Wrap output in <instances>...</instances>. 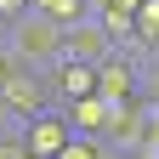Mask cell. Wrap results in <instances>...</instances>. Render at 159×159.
<instances>
[{
	"label": "cell",
	"instance_id": "obj_1",
	"mask_svg": "<svg viewBox=\"0 0 159 159\" xmlns=\"http://www.w3.org/2000/svg\"><path fill=\"white\" fill-rule=\"evenodd\" d=\"M0 34L11 40V51L23 57L34 74H40V68H51L57 57H63V23H57V17H46V11H34V6H29L23 17H11Z\"/></svg>",
	"mask_w": 159,
	"mask_h": 159
},
{
	"label": "cell",
	"instance_id": "obj_2",
	"mask_svg": "<svg viewBox=\"0 0 159 159\" xmlns=\"http://www.w3.org/2000/svg\"><path fill=\"white\" fill-rule=\"evenodd\" d=\"M97 97L102 102H125V97H142V63H136L131 51H108L102 63H97Z\"/></svg>",
	"mask_w": 159,
	"mask_h": 159
},
{
	"label": "cell",
	"instance_id": "obj_3",
	"mask_svg": "<svg viewBox=\"0 0 159 159\" xmlns=\"http://www.w3.org/2000/svg\"><path fill=\"white\" fill-rule=\"evenodd\" d=\"M40 74H46V91H51L57 108L74 102V97H85V91H97V63H80V57H57V63L40 68Z\"/></svg>",
	"mask_w": 159,
	"mask_h": 159
},
{
	"label": "cell",
	"instance_id": "obj_4",
	"mask_svg": "<svg viewBox=\"0 0 159 159\" xmlns=\"http://www.w3.org/2000/svg\"><path fill=\"white\" fill-rule=\"evenodd\" d=\"M114 51L108 29L97 23V11L74 17V23H63V57H80V63H102V57Z\"/></svg>",
	"mask_w": 159,
	"mask_h": 159
},
{
	"label": "cell",
	"instance_id": "obj_5",
	"mask_svg": "<svg viewBox=\"0 0 159 159\" xmlns=\"http://www.w3.org/2000/svg\"><path fill=\"white\" fill-rule=\"evenodd\" d=\"M68 136H74V131H68V114L57 108V102H46L40 114H29V119H23V142H29V153H46V159H51L57 148L68 142Z\"/></svg>",
	"mask_w": 159,
	"mask_h": 159
},
{
	"label": "cell",
	"instance_id": "obj_6",
	"mask_svg": "<svg viewBox=\"0 0 159 159\" xmlns=\"http://www.w3.org/2000/svg\"><path fill=\"white\" fill-rule=\"evenodd\" d=\"M0 97L11 102V114H17V119H29V114H40V108L51 102V91H46V74H34V68H23V74L11 80V85H0Z\"/></svg>",
	"mask_w": 159,
	"mask_h": 159
},
{
	"label": "cell",
	"instance_id": "obj_7",
	"mask_svg": "<svg viewBox=\"0 0 159 159\" xmlns=\"http://www.w3.org/2000/svg\"><path fill=\"white\" fill-rule=\"evenodd\" d=\"M63 114H68V131H80V136H102V131H108V102H102L97 91L63 102Z\"/></svg>",
	"mask_w": 159,
	"mask_h": 159
},
{
	"label": "cell",
	"instance_id": "obj_8",
	"mask_svg": "<svg viewBox=\"0 0 159 159\" xmlns=\"http://www.w3.org/2000/svg\"><path fill=\"white\" fill-rule=\"evenodd\" d=\"M131 40L136 46H153L159 40V0H142V6L131 11Z\"/></svg>",
	"mask_w": 159,
	"mask_h": 159
},
{
	"label": "cell",
	"instance_id": "obj_9",
	"mask_svg": "<svg viewBox=\"0 0 159 159\" xmlns=\"http://www.w3.org/2000/svg\"><path fill=\"white\" fill-rule=\"evenodd\" d=\"M34 11H46V17H57V23H74V17H85L91 11V0H29Z\"/></svg>",
	"mask_w": 159,
	"mask_h": 159
},
{
	"label": "cell",
	"instance_id": "obj_10",
	"mask_svg": "<svg viewBox=\"0 0 159 159\" xmlns=\"http://www.w3.org/2000/svg\"><path fill=\"white\" fill-rule=\"evenodd\" d=\"M97 153H102V136H80V131H74L51 159H97Z\"/></svg>",
	"mask_w": 159,
	"mask_h": 159
},
{
	"label": "cell",
	"instance_id": "obj_11",
	"mask_svg": "<svg viewBox=\"0 0 159 159\" xmlns=\"http://www.w3.org/2000/svg\"><path fill=\"white\" fill-rule=\"evenodd\" d=\"M23 68H29V63H23V57H17V51H11V40H6V34H0V85H11V80H17V74H23Z\"/></svg>",
	"mask_w": 159,
	"mask_h": 159
},
{
	"label": "cell",
	"instance_id": "obj_12",
	"mask_svg": "<svg viewBox=\"0 0 159 159\" xmlns=\"http://www.w3.org/2000/svg\"><path fill=\"white\" fill-rule=\"evenodd\" d=\"M0 159H29V142H23V125H17V131H0Z\"/></svg>",
	"mask_w": 159,
	"mask_h": 159
},
{
	"label": "cell",
	"instance_id": "obj_13",
	"mask_svg": "<svg viewBox=\"0 0 159 159\" xmlns=\"http://www.w3.org/2000/svg\"><path fill=\"white\" fill-rule=\"evenodd\" d=\"M23 11H29V0H0V29H6L11 17H23Z\"/></svg>",
	"mask_w": 159,
	"mask_h": 159
},
{
	"label": "cell",
	"instance_id": "obj_14",
	"mask_svg": "<svg viewBox=\"0 0 159 159\" xmlns=\"http://www.w3.org/2000/svg\"><path fill=\"white\" fill-rule=\"evenodd\" d=\"M17 125H23V119H17V114H11V102L0 97V131H17Z\"/></svg>",
	"mask_w": 159,
	"mask_h": 159
},
{
	"label": "cell",
	"instance_id": "obj_15",
	"mask_svg": "<svg viewBox=\"0 0 159 159\" xmlns=\"http://www.w3.org/2000/svg\"><path fill=\"white\" fill-rule=\"evenodd\" d=\"M148 51V63H142V74H159V40H153V46H142Z\"/></svg>",
	"mask_w": 159,
	"mask_h": 159
},
{
	"label": "cell",
	"instance_id": "obj_16",
	"mask_svg": "<svg viewBox=\"0 0 159 159\" xmlns=\"http://www.w3.org/2000/svg\"><path fill=\"white\" fill-rule=\"evenodd\" d=\"M97 159H131V153H125V148H108V142H102V153H97Z\"/></svg>",
	"mask_w": 159,
	"mask_h": 159
},
{
	"label": "cell",
	"instance_id": "obj_17",
	"mask_svg": "<svg viewBox=\"0 0 159 159\" xmlns=\"http://www.w3.org/2000/svg\"><path fill=\"white\" fill-rule=\"evenodd\" d=\"M131 159H159V153H148V148H136V153H131Z\"/></svg>",
	"mask_w": 159,
	"mask_h": 159
}]
</instances>
